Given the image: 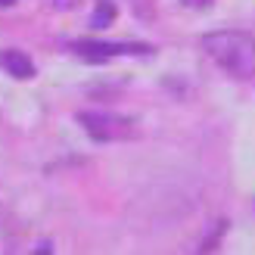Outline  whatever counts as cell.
<instances>
[{"mask_svg":"<svg viewBox=\"0 0 255 255\" xmlns=\"http://www.w3.org/2000/svg\"><path fill=\"white\" fill-rule=\"evenodd\" d=\"M177 3H184L187 9H209L212 0H177Z\"/></svg>","mask_w":255,"mask_h":255,"instance_id":"obj_6","label":"cell"},{"mask_svg":"<svg viewBox=\"0 0 255 255\" xmlns=\"http://www.w3.org/2000/svg\"><path fill=\"white\" fill-rule=\"evenodd\" d=\"M0 69H6L12 78H31L34 62L22 53V50H0Z\"/></svg>","mask_w":255,"mask_h":255,"instance_id":"obj_4","label":"cell"},{"mask_svg":"<svg viewBox=\"0 0 255 255\" xmlns=\"http://www.w3.org/2000/svg\"><path fill=\"white\" fill-rule=\"evenodd\" d=\"M72 53H78L84 62H109L116 56H152L156 50L149 44H137V41H75L69 44Z\"/></svg>","mask_w":255,"mask_h":255,"instance_id":"obj_2","label":"cell"},{"mask_svg":"<svg viewBox=\"0 0 255 255\" xmlns=\"http://www.w3.org/2000/svg\"><path fill=\"white\" fill-rule=\"evenodd\" d=\"M78 125L84 128L94 140H131L137 137V122L119 116V112H81Z\"/></svg>","mask_w":255,"mask_h":255,"instance_id":"obj_3","label":"cell"},{"mask_svg":"<svg viewBox=\"0 0 255 255\" xmlns=\"http://www.w3.org/2000/svg\"><path fill=\"white\" fill-rule=\"evenodd\" d=\"M112 19H116V6H112L109 0H100V3H97V12L91 16V25H94V28H106Z\"/></svg>","mask_w":255,"mask_h":255,"instance_id":"obj_5","label":"cell"},{"mask_svg":"<svg viewBox=\"0 0 255 255\" xmlns=\"http://www.w3.org/2000/svg\"><path fill=\"white\" fill-rule=\"evenodd\" d=\"M202 50L231 78H252L255 75V41L246 31H209L202 37Z\"/></svg>","mask_w":255,"mask_h":255,"instance_id":"obj_1","label":"cell"},{"mask_svg":"<svg viewBox=\"0 0 255 255\" xmlns=\"http://www.w3.org/2000/svg\"><path fill=\"white\" fill-rule=\"evenodd\" d=\"M0 6H3V9L6 6H16V0H0Z\"/></svg>","mask_w":255,"mask_h":255,"instance_id":"obj_7","label":"cell"}]
</instances>
